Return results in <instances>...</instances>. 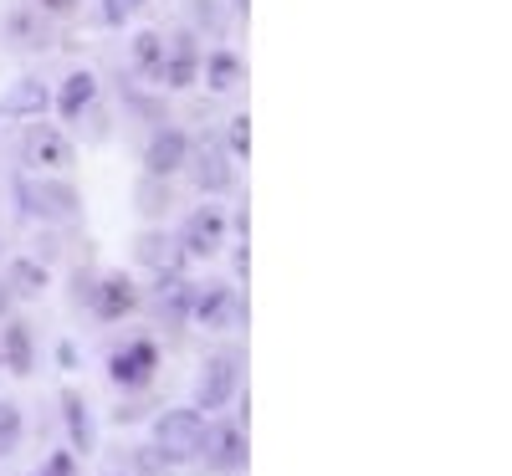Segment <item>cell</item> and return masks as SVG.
<instances>
[{
    "mask_svg": "<svg viewBox=\"0 0 512 476\" xmlns=\"http://www.w3.org/2000/svg\"><path fill=\"white\" fill-rule=\"evenodd\" d=\"M200 77V47H195V31H175L164 41V62H159V72H154V82L159 88H190V82Z\"/></svg>",
    "mask_w": 512,
    "mask_h": 476,
    "instance_id": "5",
    "label": "cell"
},
{
    "mask_svg": "<svg viewBox=\"0 0 512 476\" xmlns=\"http://www.w3.org/2000/svg\"><path fill=\"white\" fill-rule=\"evenodd\" d=\"M159 62H164V36H159V31H139V36H134V67H139L144 77H154Z\"/></svg>",
    "mask_w": 512,
    "mask_h": 476,
    "instance_id": "21",
    "label": "cell"
},
{
    "mask_svg": "<svg viewBox=\"0 0 512 476\" xmlns=\"http://www.w3.org/2000/svg\"><path fill=\"white\" fill-rule=\"evenodd\" d=\"M139 195H144V210H159V190H154V185H144Z\"/></svg>",
    "mask_w": 512,
    "mask_h": 476,
    "instance_id": "29",
    "label": "cell"
},
{
    "mask_svg": "<svg viewBox=\"0 0 512 476\" xmlns=\"http://www.w3.org/2000/svg\"><path fill=\"white\" fill-rule=\"evenodd\" d=\"M144 164H149L154 180H169L175 169L190 164V139L180 134V128H159V134L149 139V149H144Z\"/></svg>",
    "mask_w": 512,
    "mask_h": 476,
    "instance_id": "11",
    "label": "cell"
},
{
    "mask_svg": "<svg viewBox=\"0 0 512 476\" xmlns=\"http://www.w3.org/2000/svg\"><path fill=\"white\" fill-rule=\"evenodd\" d=\"M16 200H21V215L31 221H77L82 215V200L67 180H16Z\"/></svg>",
    "mask_w": 512,
    "mask_h": 476,
    "instance_id": "2",
    "label": "cell"
},
{
    "mask_svg": "<svg viewBox=\"0 0 512 476\" xmlns=\"http://www.w3.org/2000/svg\"><path fill=\"white\" fill-rule=\"evenodd\" d=\"M251 272V251H246V241H241V251H236V277H246Z\"/></svg>",
    "mask_w": 512,
    "mask_h": 476,
    "instance_id": "27",
    "label": "cell"
},
{
    "mask_svg": "<svg viewBox=\"0 0 512 476\" xmlns=\"http://www.w3.org/2000/svg\"><path fill=\"white\" fill-rule=\"evenodd\" d=\"M36 476H77V456H72V451H52L47 461H41Z\"/></svg>",
    "mask_w": 512,
    "mask_h": 476,
    "instance_id": "26",
    "label": "cell"
},
{
    "mask_svg": "<svg viewBox=\"0 0 512 476\" xmlns=\"http://www.w3.org/2000/svg\"><path fill=\"white\" fill-rule=\"evenodd\" d=\"M21 430H26L21 405H16V400H0V456H16V446H21Z\"/></svg>",
    "mask_w": 512,
    "mask_h": 476,
    "instance_id": "22",
    "label": "cell"
},
{
    "mask_svg": "<svg viewBox=\"0 0 512 476\" xmlns=\"http://www.w3.org/2000/svg\"><path fill=\"white\" fill-rule=\"evenodd\" d=\"M241 82H246V67H241V57L236 52H210L205 57V88L210 93H236L241 88Z\"/></svg>",
    "mask_w": 512,
    "mask_h": 476,
    "instance_id": "18",
    "label": "cell"
},
{
    "mask_svg": "<svg viewBox=\"0 0 512 476\" xmlns=\"http://www.w3.org/2000/svg\"><path fill=\"white\" fill-rule=\"evenodd\" d=\"M200 441H205V410L185 405V410H164L154 420V451L180 466V461H195L200 456Z\"/></svg>",
    "mask_w": 512,
    "mask_h": 476,
    "instance_id": "1",
    "label": "cell"
},
{
    "mask_svg": "<svg viewBox=\"0 0 512 476\" xmlns=\"http://www.w3.org/2000/svg\"><path fill=\"white\" fill-rule=\"evenodd\" d=\"M11 302H16V297H11V287H6V282H0V318H6V313H11Z\"/></svg>",
    "mask_w": 512,
    "mask_h": 476,
    "instance_id": "30",
    "label": "cell"
},
{
    "mask_svg": "<svg viewBox=\"0 0 512 476\" xmlns=\"http://www.w3.org/2000/svg\"><path fill=\"white\" fill-rule=\"evenodd\" d=\"M134 256L159 277V272H180L185 246H180V236H169V231H144V236L134 241Z\"/></svg>",
    "mask_w": 512,
    "mask_h": 476,
    "instance_id": "15",
    "label": "cell"
},
{
    "mask_svg": "<svg viewBox=\"0 0 512 476\" xmlns=\"http://www.w3.org/2000/svg\"><path fill=\"white\" fill-rule=\"evenodd\" d=\"M47 103H52L47 82H41V77H16L11 93L0 98V118H41V113H47Z\"/></svg>",
    "mask_w": 512,
    "mask_h": 476,
    "instance_id": "16",
    "label": "cell"
},
{
    "mask_svg": "<svg viewBox=\"0 0 512 476\" xmlns=\"http://www.w3.org/2000/svg\"><path fill=\"white\" fill-rule=\"evenodd\" d=\"M21 159L31 164V169H67L72 164V139L62 134V128H52V123H31L26 128V139H21Z\"/></svg>",
    "mask_w": 512,
    "mask_h": 476,
    "instance_id": "6",
    "label": "cell"
},
{
    "mask_svg": "<svg viewBox=\"0 0 512 476\" xmlns=\"http://www.w3.org/2000/svg\"><path fill=\"white\" fill-rule=\"evenodd\" d=\"M231 6H236V11H246V0H231Z\"/></svg>",
    "mask_w": 512,
    "mask_h": 476,
    "instance_id": "32",
    "label": "cell"
},
{
    "mask_svg": "<svg viewBox=\"0 0 512 476\" xmlns=\"http://www.w3.org/2000/svg\"><path fill=\"white\" fill-rule=\"evenodd\" d=\"M88 302H93V313L103 318V323H118V318H128L139 308V287L128 282L123 272H108V277H98L93 287H88Z\"/></svg>",
    "mask_w": 512,
    "mask_h": 476,
    "instance_id": "9",
    "label": "cell"
},
{
    "mask_svg": "<svg viewBox=\"0 0 512 476\" xmlns=\"http://www.w3.org/2000/svg\"><path fill=\"white\" fill-rule=\"evenodd\" d=\"M0 369H6V374H16V379H26V374L36 369V343H31V323L11 318L6 328H0Z\"/></svg>",
    "mask_w": 512,
    "mask_h": 476,
    "instance_id": "13",
    "label": "cell"
},
{
    "mask_svg": "<svg viewBox=\"0 0 512 476\" xmlns=\"http://www.w3.org/2000/svg\"><path fill=\"white\" fill-rule=\"evenodd\" d=\"M93 98H98V77L82 67V72H72L67 82H62V93H57V108H62V118H82L93 108Z\"/></svg>",
    "mask_w": 512,
    "mask_h": 476,
    "instance_id": "17",
    "label": "cell"
},
{
    "mask_svg": "<svg viewBox=\"0 0 512 476\" xmlns=\"http://www.w3.org/2000/svg\"><path fill=\"white\" fill-rule=\"evenodd\" d=\"M195 185H200V195H221V190L236 185V169H231L226 144L210 139V134L195 144Z\"/></svg>",
    "mask_w": 512,
    "mask_h": 476,
    "instance_id": "10",
    "label": "cell"
},
{
    "mask_svg": "<svg viewBox=\"0 0 512 476\" xmlns=\"http://www.w3.org/2000/svg\"><path fill=\"white\" fill-rule=\"evenodd\" d=\"M154 369H159V349H154L149 338L123 343V349L108 359V379H113L118 389H144V384L154 379Z\"/></svg>",
    "mask_w": 512,
    "mask_h": 476,
    "instance_id": "7",
    "label": "cell"
},
{
    "mask_svg": "<svg viewBox=\"0 0 512 476\" xmlns=\"http://www.w3.org/2000/svg\"><path fill=\"white\" fill-rule=\"evenodd\" d=\"M103 476H118V471H103Z\"/></svg>",
    "mask_w": 512,
    "mask_h": 476,
    "instance_id": "33",
    "label": "cell"
},
{
    "mask_svg": "<svg viewBox=\"0 0 512 476\" xmlns=\"http://www.w3.org/2000/svg\"><path fill=\"white\" fill-rule=\"evenodd\" d=\"M57 359H62V369H77V349H72V343H62Z\"/></svg>",
    "mask_w": 512,
    "mask_h": 476,
    "instance_id": "28",
    "label": "cell"
},
{
    "mask_svg": "<svg viewBox=\"0 0 512 476\" xmlns=\"http://www.w3.org/2000/svg\"><path fill=\"white\" fill-rule=\"evenodd\" d=\"M190 323H200L205 333H231V328L246 323V302L226 282H205V287L195 282V292H190Z\"/></svg>",
    "mask_w": 512,
    "mask_h": 476,
    "instance_id": "3",
    "label": "cell"
},
{
    "mask_svg": "<svg viewBox=\"0 0 512 476\" xmlns=\"http://www.w3.org/2000/svg\"><path fill=\"white\" fill-rule=\"evenodd\" d=\"M226 154H231V159H246V154H251V118H246V113L231 118V128H226Z\"/></svg>",
    "mask_w": 512,
    "mask_h": 476,
    "instance_id": "24",
    "label": "cell"
},
{
    "mask_svg": "<svg viewBox=\"0 0 512 476\" xmlns=\"http://www.w3.org/2000/svg\"><path fill=\"white\" fill-rule=\"evenodd\" d=\"M41 6H47V11H57V16H62V11H72V0H41Z\"/></svg>",
    "mask_w": 512,
    "mask_h": 476,
    "instance_id": "31",
    "label": "cell"
},
{
    "mask_svg": "<svg viewBox=\"0 0 512 476\" xmlns=\"http://www.w3.org/2000/svg\"><path fill=\"white\" fill-rule=\"evenodd\" d=\"M205 461L216 471H241L246 466V436L241 425H205V441H200Z\"/></svg>",
    "mask_w": 512,
    "mask_h": 476,
    "instance_id": "12",
    "label": "cell"
},
{
    "mask_svg": "<svg viewBox=\"0 0 512 476\" xmlns=\"http://www.w3.org/2000/svg\"><path fill=\"white\" fill-rule=\"evenodd\" d=\"M190 292H195V282H185L180 272H159V313L169 323H185L190 318Z\"/></svg>",
    "mask_w": 512,
    "mask_h": 476,
    "instance_id": "20",
    "label": "cell"
},
{
    "mask_svg": "<svg viewBox=\"0 0 512 476\" xmlns=\"http://www.w3.org/2000/svg\"><path fill=\"white\" fill-rule=\"evenodd\" d=\"M190 21L205 26L210 36H226V11H221V0H190Z\"/></svg>",
    "mask_w": 512,
    "mask_h": 476,
    "instance_id": "23",
    "label": "cell"
},
{
    "mask_svg": "<svg viewBox=\"0 0 512 476\" xmlns=\"http://www.w3.org/2000/svg\"><path fill=\"white\" fill-rule=\"evenodd\" d=\"M139 6H149V0H103V11H98V21H103V26H123V21L134 16Z\"/></svg>",
    "mask_w": 512,
    "mask_h": 476,
    "instance_id": "25",
    "label": "cell"
},
{
    "mask_svg": "<svg viewBox=\"0 0 512 476\" xmlns=\"http://www.w3.org/2000/svg\"><path fill=\"white\" fill-rule=\"evenodd\" d=\"M241 389V359L236 354H216L205 359L200 379H195V410H226Z\"/></svg>",
    "mask_w": 512,
    "mask_h": 476,
    "instance_id": "4",
    "label": "cell"
},
{
    "mask_svg": "<svg viewBox=\"0 0 512 476\" xmlns=\"http://www.w3.org/2000/svg\"><path fill=\"white\" fill-rule=\"evenodd\" d=\"M180 246H185V256H216L226 246V210L221 205L190 210V221L180 231Z\"/></svg>",
    "mask_w": 512,
    "mask_h": 476,
    "instance_id": "8",
    "label": "cell"
},
{
    "mask_svg": "<svg viewBox=\"0 0 512 476\" xmlns=\"http://www.w3.org/2000/svg\"><path fill=\"white\" fill-rule=\"evenodd\" d=\"M6 287H11V297H41L52 287V272H47V262H36V256H21L6 272Z\"/></svg>",
    "mask_w": 512,
    "mask_h": 476,
    "instance_id": "19",
    "label": "cell"
},
{
    "mask_svg": "<svg viewBox=\"0 0 512 476\" xmlns=\"http://www.w3.org/2000/svg\"><path fill=\"white\" fill-rule=\"evenodd\" d=\"M62 420H67V441H72L67 451H72V456H93V451H98V425H93L88 400L67 389V395H62Z\"/></svg>",
    "mask_w": 512,
    "mask_h": 476,
    "instance_id": "14",
    "label": "cell"
}]
</instances>
